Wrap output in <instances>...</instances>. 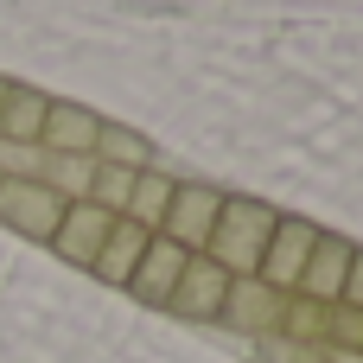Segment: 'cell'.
<instances>
[{"label": "cell", "instance_id": "obj_18", "mask_svg": "<svg viewBox=\"0 0 363 363\" xmlns=\"http://www.w3.org/2000/svg\"><path fill=\"white\" fill-rule=\"evenodd\" d=\"M6 89H13V83H6V77H0V108H6Z\"/></svg>", "mask_w": 363, "mask_h": 363}, {"label": "cell", "instance_id": "obj_17", "mask_svg": "<svg viewBox=\"0 0 363 363\" xmlns=\"http://www.w3.org/2000/svg\"><path fill=\"white\" fill-rule=\"evenodd\" d=\"M338 306H357L363 313V249L351 255V281H345V300H338Z\"/></svg>", "mask_w": 363, "mask_h": 363}, {"label": "cell", "instance_id": "obj_2", "mask_svg": "<svg viewBox=\"0 0 363 363\" xmlns=\"http://www.w3.org/2000/svg\"><path fill=\"white\" fill-rule=\"evenodd\" d=\"M0 223L6 230H19V236H32V242H51L57 236V223H64V198L45 185V179H0Z\"/></svg>", "mask_w": 363, "mask_h": 363}, {"label": "cell", "instance_id": "obj_14", "mask_svg": "<svg viewBox=\"0 0 363 363\" xmlns=\"http://www.w3.org/2000/svg\"><path fill=\"white\" fill-rule=\"evenodd\" d=\"M64 204H77V198H89V179H96V153H51L45 160V172H38Z\"/></svg>", "mask_w": 363, "mask_h": 363}, {"label": "cell", "instance_id": "obj_3", "mask_svg": "<svg viewBox=\"0 0 363 363\" xmlns=\"http://www.w3.org/2000/svg\"><path fill=\"white\" fill-rule=\"evenodd\" d=\"M319 236H325V230H313L306 217H281V223H274V236H268V249H262L255 281H268L274 294H300V274H306V262H313Z\"/></svg>", "mask_w": 363, "mask_h": 363}, {"label": "cell", "instance_id": "obj_6", "mask_svg": "<svg viewBox=\"0 0 363 363\" xmlns=\"http://www.w3.org/2000/svg\"><path fill=\"white\" fill-rule=\"evenodd\" d=\"M108 230H115V211H102V204H89V198H77V204H64V223H57V236H51V249H57L64 262H77V268H89V262L102 255V242H108Z\"/></svg>", "mask_w": 363, "mask_h": 363}, {"label": "cell", "instance_id": "obj_19", "mask_svg": "<svg viewBox=\"0 0 363 363\" xmlns=\"http://www.w3.org/2000/svg\"><path fill=\"white\" fill-rule=\"evenodd\" d=\"M0 179H6V172H0Z\"/></svg>", "mask_w": 363, "mask_h": 363}, {"label": "cell", "instance_id": "obj_9", "mask_svg": "<svg viewBox=\"0 0 363 363\" xmlns=\"http://www.w3.org/2000/svg\"><path fill=\"white\" fill-rule=\"evenodd\" d=\"M351 242L345 236H319V249H313V262H306V274H300V300H319V306H338L345 300V281H351Z\"/></svg>", "mask_w": 363, "mask_h": 363}, {"label": "cell", "instance_id": "obj_1", "mask_svg": "<svg viewBox=\"0 0 363 363\" xmlns=\"http://www.w3.org/2000/svg\"><path fill=\"white\" fill-rule=\"evenodd\" d=\"M274 223H281V211H268V204H255V198H223L204 255H211L217 268H230V281H242V274L262 268V249H268Z\"/></svg>", "mask_w": 363, "mask_h": 363}, {"label": "cell", "instance_id": "obj_10", "mask_svg": "<svg viewBox=\"0 0 363 363\" xmlns=\"http://www.w3.org/2000/svg\"><path fill=\"white\" fill-rule=\"evenodd\" d=\"M96 134H102V115H89L83 102H51L38 147L45 153H96Z\"/></svg>", "mask_w": 363, "mask_h": 363}, {"label": "cell", "instance_id": "obj_11", "mask_svg": "<svg viewBox=\"0 0 363 363\" xmlns=\"http://www.w3.org/2000/svg\"><path fill=\"white\" fill-rule=\"evenodd\" d=\"M147 242H153V230H140V223H128V217H115V230H108V242H102V255L89 262V274H96V281H108V287H128V274L140 268V255H147Z\"/></svg>", "mask_w": 363, "mask_h": 363}, {"label": "cell", "instance_id": "obj_5", "mask_svg": "<svg viewBox=\"0 0 363 363\" xmlns=\"http://www.w3.org/2000/svg\"><path fill=\"white\" fill-rule=\"evenodd\" d=\"M223 300H230V268H217L211 255H185V274L166 306L185 319H223Z\"/></svg>", "mask_w": 363, "mask_h": 363}, {"label": "cell", "instance_id": "obj_15", "mask_svg": "<svg viewBox=\"0 0 363 363\" xmlns=\"http://www.w3.org/2000/svg\"><path fill=\"white\" fill-rule=\"evenodd\" d=\"M96 160H102V166H134V172H140V166L153 160V147H147L134 128H115V121H102V134H96Z\"/></svg>", "mask_w": 363, "mask_h": 363}, {"label": "cell", "instance_id": "obj_13", "mask_svg": "<svg viewBox=\"0 0 363 363\" xmlns=\"http://www.w3.org/2000/svg\"><path fill=\"white\" fill-rule=\"evenodd\" d=\"M172 191H179V179H166V172L140 166V172H134V191H128V211H121V217L160 236V223H166V204H172Z\"/></svg>", "mask_w": 363, "mask_h": 363}, {"label": "cell", "instance_id": "obj_16", "mask_svg": "<svg viewBox=\"0 0 363 363\" xmlns=\"http://www.w3.org/2000/svg\"><path fill=\"white\" fill-rule=\"evenodd\" d=\"M128 191H134V166H102L96 160V179H89V204H102V211H128Z\"/></svg>", "mask_w": 363, "mask_h": 363}, {"label": "cell", "instance_id": "obj_7", "mask_svg": "<svg viewBox=\"0 0 363 363\" xmlns=\"http://www.w3.org/2000/svg\"><path fill=\"white\" fill-rule=\"evenodd\" d=\"M281 313H287V294H274L268 281H255V274L230 281L223 319H230L236 332H255V338H268V332H281Z\"/></svg>", "mask_w": 363, "mask_h": 363}, {"label": "cell", "instance_id": "obj_12", "mask_svg": "<svg viewBox=\"0 0 363 363\" xmlns=\"http://www.w3.org/2000/svg\"><path fill=\"white\" fill-rule=\"evenodd\" d=\"M45 108H51L45 89L13 83V89H6V108H0V140H6V147H38V134H45Z\"/></svg>", "mask_w": 363, "mask_h": 363}, {"label": "cell", "instance_id": "obj_4", "mask_svg": "<svg viewBox=\"0 0 363 363\" xmlns=\"http://www.w3.org/2000/svg\"><path fill=\"white\" fill-rule=\"evenodd\" d=\"M217 211H223V191H217V185H179L172 204H166L160 236H172L185 255H204V242H211V230H217Z\"/></svg>", "mask_w": 363, "mask_h": 363}, {"label": "cell", "instance_id": "obj_8", "mask_svg": "<svg viewBox=\"0 0 363 363\" xmlns=\"http://www.w3.org/2000/svg\"><path fill=\"white\" fill-rule=\"evenodd\" d=\"M179 274H185V249H179L172 236H153V242H147V255H140V268L128 274V294H134V300H147V306H166V300H172V287H179Z\"/></svg>", "mask_w": 363, "mask_h": 363}]
</instances>
